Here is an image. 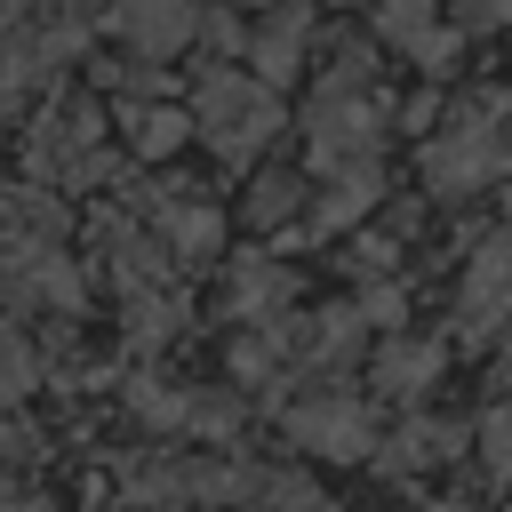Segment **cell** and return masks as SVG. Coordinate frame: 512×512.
Listing matches in <instances>:
<instances>
[{"label":"cell","mask_w":512,"mask_h":512,"mask_svg":"<svg viewBox=\"0 0 512 512\" xmlns=\"http://www.w3.org/2000/svg\"><path fill=\"white\" fill-rule=\"evenodd\" d=\"M304 144H312V168L320 176H360V168H384V96H376V72H368V48H344L304 112Z\"/></svg>","instance_id":"obj_1"},{"label":"cell","mask_w":512,"mask_h":512,"mask_svg":"<svg viewBox=\"0 0 512 512\" xmlns=\"http://www.w3.org/2000/svg\"><path fill=\"white\" fill-rule=\"evenodd\" d=\"M192 120H200V144L224 160V168H256L264 144L280 136V96L264 72H240V64H208L192 80Z\"/></svg>","instance_id":"obj_2"},{"label":"cell","mask_w":512,"mask_h":512,"mask_svg":"<svg viewBox=\"0 0 512 512\" xmlns=\"http://www.w3.org/2000/svg\"><path fill=\"white\" fill-rule=\"evenodd\" d=\"M504 168H512V136L496 128V104H480V112L448 120V136H432V144H424V184H432V192H448V200H464V192L496 184Z\"/></svg>","instance_id":"obj_3"},{"label":"cell","mask_w":512,"mask_h":512,"mask_svg":"<svg viewBox=\"0 0 512 512\" xmlns=\"http://www.w3.org/2000/svg\"><path fill=\"white\" fill-rule=\"evenodd\" d=\"M24 160H32V176H56L64 192H72V184L112 176V152H104V112H96V104H56V112L32 128Z\"/></svg>","instance_id":"obj_4"},{"label":"cell","mask_w":512,"mask_h":512,"mask_svg":"<svg viewBox=\"0 0 512 512\" xmlns=\"http://www.w3.org/2000/svg\"><path fill=\"white\" fill-rule=\"evenodd\" d=\"M80 48H88V32L72 16H32V0H16V24H8V104H32V88L56 80Z\"/></svg>","instance_id":"obj_5"},{"label":"cell","mask_w":512,"mask_h":512,"mask_svg":"<svg viewBox=\"0 0 512 512\" xmlns=\"http://www.w3.org/2000/svg\"><path fill=\"white\" fill-rule=\"evenodd\" d=\"M104 32H112L128 56L168 64V56H184V48L208 32V16H200V0H104Z\"/></svg>","instance_id":"obj_6"},{"label":"cell","mask_w":512,"mask_h":512,"mask_svg":"<svg viewBox=\"0 0 512 512\" xmlns=\"http://www.w3.org/2000/svg\"><path fill=\"white\" fill-rule=\"evenodd\" d=\"M512 320V232H488L456 280V344H488Z\"/></svg>","instance_id":"obj_7"},{"label":"cell","mask_w":512,"mask_h":512,"mask_svg":"<svg viewBox=\"0 0 512 512\" xmlns=\"http://www.w3.org/2000/svg\"><path fill=\"white\" fill-rule=\"evenodd\" d=\"M288 440L304 456H328V464H352L376 448V416L360 392H320V400H296L288 408Z\"/></svg>","instance_id":"obj_8"},{"label":"cell","mask_w":512,"mask_h":512,"mask_svg":"<svg viewBox=\"0 0 512 512\" xmlns=\"http://www.w3.org/2000/svg\"><path fill=\"white\" fill-rule=\"evenodd\" d=\"M376 40L424 72L456 64V24H440V0H376Z\"/></svg>","instance_id":"obj_9"},{"label":"cell","mask_w":512,"mask_h":512,"mask_svg":"<svg viewBox=\"0 0 512 512\" xmlns=\"http://www.w3.org/2000/svg\"><path fill=\"white\" fill-rule=\"evenodd\" d=\"M304 48H312V0H280L272 16H256V24H248V64H256L272 88L304 64Z\"/></svg>","instance_id":"obj_10"},{"label":"cell","mask_w":512,"mask_h":512,"mask_svg":"<svg viewBox=\"0 0 512 512\" xmlns=\"http://www.w3.org/2000/svg\"><path fill=\"white\" fill-rule=\"evenodd\" d=\"M144 208H152V224H160V240H168L176 256L208 264V256L224 248V216H216L208 200H184V192H152Z\"/></svg>","instance_id":"obj_11"},{"label":"cell","mask_w":512,"mask_h":512,"mask_svg":"<svg viewBox=\"0 0 512 512\" xmlns=\"http://www.w3.org/2000/svg\"><path fill=\"white\" fill-rule=\"evenodd\" d=\"M464 440H472V432H464V424H448V416H408V424L384 440V472H392V480H416V472L448 464Z\"/></svg>","instance_id":"obj_12"},{"label":"cell","mask_w":512,"mask_h":512,"mask_svg":"<svg viewBox=\"0 0 512 512\" xmlns=\"http://www.w3.org/2000/svg\"><path fill=\"white\" fill-rule=\"evenodd\" d=\"M296 208H304V176H288V168H264V176L248 184V200H240V224H248V232H280Z\"/></svg>","instance_id":"obj_13"},{"label":"cell","mask_w":512,"mask_h":512,"mask_svg":"<svg viewBox=\"0 0 512 512\" xmlns=\"http://www.w3.org/2000/svg\"><path fill=\"white\" fill-rule=\"evenodd\" d=\"M288 288H296V280H288V264H272V256H264V264H240V272H232V312L272 328V320H280V304H288Z\"/></svg>","instance_id":"obj_14"},{"label":"cell","mask_w":512,"mask_h":512,"mask_svg":"<svg viewBox=\"0 0 512 512\" xmlns=\"http://www.w3.org/2000/svg\"><path fill=\"white\" fill-rule=\"evenodd\" d=\"M376 192H384V168L336 176V192H328V200H312V232H344V224H360V216L376 208Z\"/></svg>","instance_id":"obj_15"},{"label":"cell","mask_w":512,"mask_h":512,"mask_svg":"<svg viewBox=\"0 0 512 512\" xmlns=\"http://www.w3.org/2000/svg\"><path fill=\"white\" fill-rule=\"evenodd\" d=\"M192 136H200V120H192V112H176V104L136 112V160H176Z\"/></svg>","instance_id":"obj_16"},{"label":"cell","mask_w":512,"mask_h":512,"mask_svg":"<svg viewBox=\"0 0 512 512\" xmlns=\"http://www.w3.org/2000/svg\"><path fill=\"white\" fill-rule=\"evenodd\" d=\"M432 376H440V344H384V352H376V384L400 392V400L424 392Z\"/></svg>","instance_id":"obj_17"},{"label":"cell","mask_w":512,"mask_h":512,"mask_svg":"<svg viewBox=\"0 0 512 512\" xmlns=\"http://www.w3.org/2000/svg\"><path fill=\"white\" fill-rule=\"evenodd\" d=\"M176 320H184V296L176 288H144V296H128V344H168L176 336Z\"/></svg>","instance_id":"obj_18"},{"label":"cell","mask_w":512,"mask_h":512,"mask_svg":"<svg viewBox=\"0 0 512 512\" xmlns=\"http://www.w3.org/2000/svg\"><path fill=\"white\" fill-rule=\"evenodd\" d=\"M472 440H480V472L504 488V480H512V408H488V416L472 424Z\"/></svg>","instance_id":"obj_19"},{"label":"cell","mask_w":512,"mask_h":512,"mask_svg":"<svg viewBox=\"0 0 512 512\" xmlns=\"http://www.w3.org/2000/svg\"><path fill=\"white\" fill-rule=\"evenodd\" d=\"M32 392V336H24V320H8V400H24Z\"/></svg>","instance_id":"obj_20"},{"label":"cell","mask_w":512,"mask_h":512,"mask_svg":"<svg viewBox=\"0 0 512 512\" xmlns=\"http://www.w3.org/2000/svg\"><path fill=\"white\" fill-rule=\"evenodd\" d=\"M8 512H48V504H40V496H16V504H8Z\"/></svg>","instance_id":"obj_21"},{"label":"cell","mask_w":512,"mask_h":512,"mask_svg":"<svg viewBox=\"0 0 512 512\" xmlns=\"http://www.w3.org/2000/svg\"><path fill=\"white\" fill-rule=\"evenodd\" d=\"M448 512H464V504H448Z\"/></svg>","instance_id":"obj_22"}]
</instances>
